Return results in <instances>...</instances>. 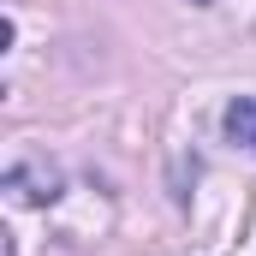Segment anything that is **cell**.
<instances>
[{
  "label": "cell",
  "mask_w": 256,
  "mask_h": 256,
  "mask_svg": "<svg viewBox=\"0 0 256 256\" xmlns=\"http://www.w3.org/2000/svg\"><path fill=\"white\" fill-rule=\"evenodd\" d=\"M226 137L244 143V149H256V96H238L226 108Z\"/></svg>",
  "instance_id": "1"
}]
</instances>
